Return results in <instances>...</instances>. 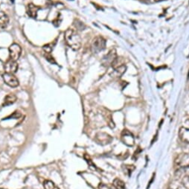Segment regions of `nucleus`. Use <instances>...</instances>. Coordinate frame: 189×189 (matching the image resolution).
<instances>
[{
  "label": "nucleus",
  "instance_id": "25",
  "mask_svg": "<svg viewBox=\"0 0 189 189\" xmlns=\"http://www.w3.org/2000/svg\"><path fill=\"white\" fill-rule=\"evenodd\" d=\"M98 189H111V188L108 186H107V185L101 183V184H99V186H98Z\"/></svg>",
  "mask_w": 189,
  "mask_h": 189
},
{
  "label": "nucleus",
  "instance_id": "10",
  "mask_svg": "<svg viewBox=\"0 0 189 189\" xmlns=\"http://www.w3.org/2000/svg\"><path fill=\"white\" fill-rule=\"evenodd\" d=\"M188 158V157L186 154H182V155L179 156L176 159V160H175V164H176L177 166L179 167H179H186V165H189L188 160H187Z\"/></svg>",
  "mask_w": 189,
  "mask_h": 189
},
{
  "label": "nucleus",
  "instance_id": "19",
  "mask_svg": "<svg viewBox=\"0 0 189 189\" xmlns=\"http://www.w3.org/2000/svg\"><path fill=\"white\" fill-rule=\"evenodd\" d=\"M124 172L128 174V176H130L132 171L135 169L134 165H124Z\"/></svg>",
  "mask_w": 189,
  "mask_h": 189
},
{
  "label": "nucleus",
  "instance_id": "4",
  "mask_svg": "<svg viewBox=\"0 0 189 189\" xmlns=\"http://www.w3.org/2000/svg\"><path fill=\"white\" fill-rule=\"evenodd\" d=\"M8 51L10 59L17 61V60L20 58L21 52H22V49H21L20 46L18 45V44L13 43L9 46Z\"/></svg>",
  "mask_w": 189,
  "mask_h": 189
},
{
  "label": "nucleus",
  "instance_id": "24",
  "mask_svg": "<svg viewBox=\"0 0 189 189\" xmlns=\"http://www.w3.org/2000/svg\"><path fill=\"white\" fill-rule=\"evenodd\" d=\"M20 116H21V114L20 113H19V112H14V113H13L12 115H11L10 116L6 118V119L5 118L3 120H5V119H8L9 118H12V119H18V118H20Z\"/></svg>",
  "mask_w": 189,
  "mask_h": 189
},
{
  "label": "nucleus",
  "instance_id": "5",
  "mask_svg": "<svg viewBox=\"0 0 189 189\" xmlns=\"http://www.w3.org/2000/svg\"><path fill=\"white\" fill-rule=\"evenodd\" d=\"M2 78L4 82L7 86H11V87H17L19 86V84H20L18 79L16 78V76L13 75V74L5 72L2 75Z\"/></svg>",
  "mask_w": 189,
  "mask_h": 189
},
{
  "label": "nucleus",
  "instance_id": "20",
  "mask_svg": "<svg viewBox=\"0 0 189 189\" xmlns=\"http://www.w3.org/2000/svg\"><path fill=\"white\" fill-rule=\"evenodd\" d=\"M61 22H62V17H61V15L59 13L58 16L56 17L55 20L52 21V24L55 27H58L60 26V25H61Z\"/></svg>",
  "mask_w": 189,
  "mask_h": 189
},
{
  "label": "nucleus",
  "instance_id": "26",
  "mask_svg": "<svg viewBox=\"0 0 189 189\" xmlns=\"http://www.w3.org/2000/svg\"><path fill=\"white\" fill-rule=\"evenodd\" d=\"M155 2H162V1H165V0H154Z\"/></svg>",
  "mask_w": 189,
  "mask_h": 189
},
{
  "label": "nucleus",
  "instance_id": "27",
  "mask_svg": "<svg viewBox=\"0 0 189 189\" xmlns=\"http://www.w3.org/2000/svg\"><path fill=\"white\" fill-rule=\"evenodd\" d=\"M11 2H14V0H11Z\"/></svg>",
  "mask_w": 189,
  "mask_h": 189
},
{
  "label": "nucleus",
  "instance_id": "23",
  "mask_svg": "<svg viewBox=\"0 0 189 189\" xmlns=\"http://www.w3.org/2000/svg\"><path fill=\"white\" fill-rule=\"evenodd\" d=\"M42 49H43V51H45V53L51 54V51H52L53 48H52V46H51V44H46V45L43 46Z\"/></svg>",
  "mask_w": 189,
  "mask_h": 189
},
{
  "label": "nucleus",
  "instance_id": "21",
  "mask_svg": "<svg viewBox=\"0 0 189 189\" xmlns=\"http://www.w3.org/2000/svg\"><path fill=\"white\" fill-rule=\"evenodd\" d=\"M181 183H182V186L186 188V189H189V177L184 176V177H182Z\"/></svg>",
  "mask_w": 189,
  "mask_h": 189
},
{
  "label": "nucleus",
  "instance_id": "7",
  "mask_svg": "<svg viewBox=\"0 0 189 189\" xmlns=\"http://www.w3.org/2000/svg\"><path fill=\"white\" fill-rule=\"evenodd\" d=\"M95 139L98 144H107L110 143L113 138L109 134L105 133H98L96 135Z\"/></svg>",
  "mask_w": 189,
  "mask_h": 189
},
{
  "label": "nucleus",
  "instance_id": "13",
  "mask_svg": "<svg viewBox=\"0 0 189 189\" xmlns=\"http://www.w3.org/2000/svg\"><path fill=\"white\" fill-rule=\"evenodd\" d=\"M17 98L15 94H7V96H5V99H4L3 104H2V107H7V106L13 104H14L15 102L17 101Z\"/></svg>",
  "mask_w": 189,
  "mask_h": 189
},
{
  "label": "nucleus",
  "instance_id": "9",
  "mask_svg": "<svg viewBox=\"0 0 189 189\" xmlns=\"http://www.w3.org/2000/svg\"><path fill=\"white\" fill-rule=\"evenodd\" d=\"M179 137L181 141L186 143H189V128L182 127L179 129Z\"/></svg>",
  "mask_w": 189,
  "mask_h": 189
},
{
  "label": "nucleus",
  "instance_id": "6",
  "mask_svg": "<svg viewBox=\"0 0 189 189\" xmlns=\"http://www.w3.org/2000/svg\"><path fill=\"white\" fill-rule=\"evenodd\" d=\"M4 70L7 73L14 74L18 70V63H17V61L9 59L4 64Z\"/></svg>",
  "mask_w": 189,
  "mask_h": 189
},
{
  "label": "nucleus",
  "instance_id": "22",
  "mask_svg": "<svg viewBox=\"0 0 189 189\" xmlns=\"http://www.w3.org/2000/svg\"><path fill=\"white\" fill-rule=\"evenodd\" d=\"M44 57H45V58L46 59V61H49V63H55L56 64V61L54 57L51 56V54L49 53H45V55H44Z\"/></svg>",
  "mask_w": 189,
  "mask_h": 189
},
{
  "label": "nucleus",
  "instance_id": "16",
  "mask_svg": "<svg viewBox=\"0 0 189 189\" xmlns=\"http://www.w3.org/2000/svg\"><path fill=\"white\" fill-rule=\"evenodd\" d=\"M113 186L116 189H125V183L120 179H115L113 181Z\"/></svg>",
  "mask_w": 189,
  "mask_h": 189
},
{
  "label": "nucleus",
  "instance_id": "1",
  "mask_svg": "<svg viewBox=\"0 0 189 189\" xmlns=\"http://www.w3.org/2000/svg\"><path fill=\"white\" fill-rule=\"evenodd\" d=\"M64 39L67 45L74 51H78L81 47V37L74 29L69 28L65 31Z\"/></svg>",
  "mask_w": 189,
  "mask_h": 189
},
{
  "label": "nucleus",
  "instance_id": "12",
  "mask_svg": "<svg viewBox=\"0 0 189 189\" xmlns=\"http://www.w3.org/2000/svg\"><path fill=\"white\" fill-rule=\"evenodd\" d=\"M9 24V17L4 11H0V28H7Z\"/></svg>",
  "mask_w": 189,
  "mask_h": 189
},
{
  "label": "nucleus",
  "instance_id": "2",
  "mask_svg": "<svg viewBox=\"0 0 189 189\" xmlns=\"http://www.w3.org/2000/svg\"><path fill=\"white\" fill-rule=\"evenodd\" d=\"M106 48V40L101 36L94 37L92 40L91 45V50L92 53L98 54L100 51L104 50Z\"/></svg>",
  "mask_w": 189,
  "mask_h": 189
},
{
  "label": "nucleus",
  "instance_id": "17",
  "mask_svg": "<svg viewBox=\"0 0 189 189\" xmlns=\"http://www.w3.org/2000/svg\"><path fill=\"white\" fill-rule=\"evenodd\" d=\"M43 186L45 189H60L52 181L45 180L43 182Z\"/></svg>",
  "mask_w": 189,
  "mask_h": 189
},
{
  "label": "nucleus",
  "instance_id": "18",
  "mask_svg": "<svg viewBox=\"0 0 189 189\" xmlns=\"http://www.w3.org/2000/svg\"><path fill=\"white\" fill-rule=\"evenodd\" d=\"M168 189H186L182 186V183H178L177 182H173L171 184Z\"/></svg>",
  "mask_w": 189,
  "mask_h": 189
},
{
  "label": "nucleus",
  "instance_id": "14",
  "mask_svg": "<svg viewBox=\"0 0 189 189\" xmlns=\"http://www.w3.org/2000/svg\"><path fill=\"white\" fill-rule=\"evenodd\" d=\"M117 55L115 54V51H111L110 52H109L107 55H106V57L104 58V61H106L105 64H108V63H110L112 64V63L113 62V61L116 58Z\"/></svg>",
  "mask_w": 189,
  "mask_h": 189
},
{
  "label": "nucleus",
  "instance_id": "15",
  "mask_svg": "<svg viewBox=\"0 0 189 189\" xmlns=\"http://www.w3.org/2000/svg\"><path fill=\"white\" fill-rule=\"evenodd\" d=\"M177 173H179L178 177L182 176V175L189 177V165H186V167H179V168L177 170Z\"/></svg>",
  "mask_w": 189,
  "mask_h": 189
},
{
  "label": "nucleus",
  "instance_id": "11",
  "mask_svg": "<svg viewBox=\"0 0 189 189\" xmlns=\"http://www.w3.org/2000/svg\"><path fill=\"white\" fill-rule=\"evenodd\" d=\"M127 67L125 65H122L121 66L116 67V68L113 69V71L110 73V76L113 77V78H120L124 74V72H126Z\"/></svg>",
  "mask_w": 189,
  "mask_h": 189
},
{
  "label": "nucleus",
  "instance_id": "3",
  "mask_svg": "<svg viewBox=\"0 0 189 189\" xmlns=\"http://www.w3.org/2000/svg\"><path fill=\"white\" fill-rule=\"evenodd\" d=\"M121 139L123 144L128 147H133L135 144V138L133 135L127 130H124L121 133Z\"/></svg>",
  "mask_w": 189,
  "mask_h": 189
},
{
  "label": "nucleus",
  "instance_id": "8",
  "mask_svg": "<svg viewBox=\"0 0 189 189\" xmlns=\"http://www.w3.org/2000/svg\"><path fill=\"white\" fill-rule=\"evenodd\" d=\"M40 10V7L37 5H34L33 3L28 4L27 6V13L30 17L33 19H36L37 17V13Z\"/></svg>",
  "mask_w": 189,
  "mask_h": 189
}]
</instances>
